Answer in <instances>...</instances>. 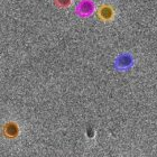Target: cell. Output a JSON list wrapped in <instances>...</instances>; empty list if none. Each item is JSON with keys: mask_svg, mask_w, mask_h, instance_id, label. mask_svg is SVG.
<instances>
[{"mask_svg": "<svg viewBox=\"0 0 157 157\" xmlns=\"http://www.w3.org/2000/svg\"><path fill=\"white\" fill-rule=\"evenodd\" d=\"M100 16L103 18V19H110L112 17V10L109 8V7H102V9L100 10Z\"/></svg>", "mask_w": 157, "mask_h": 157, "instance_id": "obj_4", "label": "cell"}, {"mask_svg": "<svg viewBox=\"0 0 157 157\" xmlns=\"http://www.w3.org/2000/svg\"><path fill=\"white\" fill-rule=\"evenodd\" d=\"M94 10V5L91 0H82L76 6V13L81 16H89Z\"/></svg>", "mask_w": 157, "mask_h": 157, "instance_id": "obj_2", "label": "cell"}, {"mask_svg": "<svg viewBox=\"0 0 157 157\" xmlns=\"http://www.w3.org/2000/svg\"><path fill=\"white\" fill-rule=\"evenodd\" d=\"M134 65V56L130 53H122L117 56L115 61V69L118 71H128Z\"/></svg>", "mask_w": 157, "mask_h": 157, "instance_id": "obj_1", "label": "cell"}, {"mask_svg": "<svg viewBox=\"0 0 157 157\" xmlns=\"http://www.w3.org/2000/svg\"><path fill=\"white\" fill-rule=\"evenodd\" d=\"M89 136H90V137L93 136V130H92V129H89Z\"/></svg>", "mask_w": 157, "mask_h": 157, "instance_id": "obj_6", "label": "cell"}, {"mask_svg": "<svg viewBox=\"0 0 157 157\" xmlns=\"http://www.w3.org/2000/svg\"><path fill=\"white\" fill-rule=\"evenodd\" d=\"M55 3L59 7H67L71 3V0H55Z\"/></svg>", "mask_w": 157, "mask_h": 157, "instance_id": "obj_5", "label": "cell"}, {"mask_svg": "<svg viewBox=\"0 0 157 157\" xmlns=\"http://www.w3.org/2000/svg\"><path fill=\"white\" fill-rule=\"evenodd\" d=\"M3 132H5V135H6L7 137L13 138L18 135V127H17L16 124L9 122V124H7L6 126H5V130H3Z\"/></svg>", "mask_w": 157, "mask_h": 157, "instance_id": "obj_3", "label": "cell"}]
</instances>
